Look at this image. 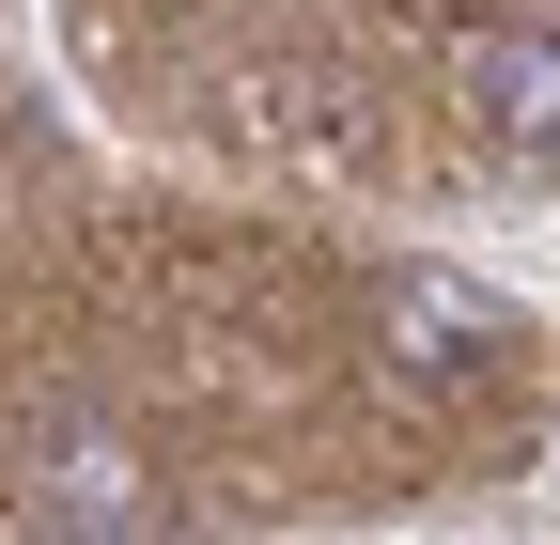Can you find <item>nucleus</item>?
<instances>
[{"mask_svg": "<svg viewBox=\"0 0 560 545\" xmlns=\"http://www.w3.org/2000/svg\"><path fill=\"white\" fill-rule=\"evenodd\" d=\"M0 499H16V530H47V545H140L172 514V484L140 467L125 421H32L16 467H0Z\"/></svg>", "mask_w": 560, "mask_h": 545, "instance_id": "nucleus-1", "label": "nucleus"}, {"mask_svg": "<svg viewBox=\"0 0 560 545\" xmlns=\"http://www.w3.org/2000/svg\"><path fill=\"white\" fill-rule=\"evenodd\" d=\"M374 327H389V359H405V374H499V359H514V327H499V297H467V281H436V265H389V297H374Z\"/></svg>", "mask_w": 560, "mask_h": 545, "instance_id": "nucleus-2", "label": "nucleus"}, {"mask_svg": "<svg viewBox=\"0 0 560 545\" xmlns=\"http://www.w3.org/2000/svg\"><path fill=\"white\" fill-rule=\"evenodd\" d=\"M467 109H482V141H514V156H560V32L514 16V32H467Z\"/></svg>", "mask_w": 560, "mask_h": 545, "instance_id": "nucleus-3", "label": "nucleus"}]
</instances>
